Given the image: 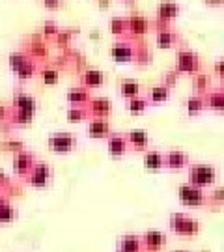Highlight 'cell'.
<instances>
[{
    "label": "cell",
    "instance_id": "6da1fadb",
    "mask_svg": "<svg viewBox=\"0 0 224 252\" xmlns=\"http://www.w3.org/2000/svg\"><path fill=\"white\" fill-rule=\"evenodd\" d=\"M168 226L174 234L181 235V237H194L200 232V222L185 213H172Z\"/></svg>",
    "mask_w": 224,
    "mask_h": 252
},
{
    "label": "cell",
    "instance_id": "7a4b0ae2",
    "mask_svg": "<svg viewBox=\"0 0 224 252\" xmlns=\"http://www.w3.org/2000/svg\"><path fill=\"white\" fill-rule=\"evenodd\" d=\"M189 180L196 187H206L211 185L217 180V170L211 164H194L189 170Z\"/></svg>",
    "mask_w": 224,
    "mask_h": 252
},
{
    "label": "cell",
    "instance_id": "3957f363",
    "mask_svg": "<svg viewBox=\"0 0 224 252\" xmlns=\"http://www.w3.org/2000/svg\"><path fill=\"white\" fill-rule=\"evenodd\" d=\"M178 196L185 206H204L206 204V194L202 192V187H196L192 183L179 185Z\"/></svg>",
    "mask_w": 224,
    "mask_h": 252
},
{
    "label": "cell",
    "instance_id": "277c9868",
    "mask_svg": "<svg viewBox=\"0 0 224 252\" xmlns=\"http://www.w3.org/2000/svg\"><path fill=\"white\" fill-rule=\"evenodd\" d=\"M53 172H51V166L47 162H37L34 164V168L27 174V181L32 185V187H45L49 185V180H51Z\"/></svg>",
    "mask_w": 224,
    "mask_h": 252
},
{
    "label": "cell",
    "instance_id": "5b68a950",
    "mask_svg": "<svg viewBox=\"0 0 224 252\" xmlns=\"http://www.w3.org/2000/svg\"><path fill=\"white\" fill-rule=\"evenodd\" d=\"M47 144H49V148H51L53 152L67 153L77 146V138H75L71 133H54V135L49 136Z\"/></svg>",
    "mask_w": 224,
    "mask_h": 252
},
{
    "label": "cell",
    "instance_id": "8992f818",
    "mask_svg": "<svg viewBox=\"0 0 224 252\" xmlns=\"http://www.w3.org/2000/svg\"><path fill=\"white\" fill-rule=\"evenodd\" d=\"M142 249L148 252H159L166 245V234H162L161 230H146L142 235Z\"/></svg>",
    "mask_w": 224,
    "mask_h": 252
},
{
    "label": "cell",
    "instance_id": "52a82bcc",
    "mask_svg": "<svg viewBox=\"0 0 224 252\" xmlns=\"http://www.w3.org/2000/svg\"><path fill=\"white\" fill-rule=\"evenodd\" d=\"M36 164V155L32 152H27V150H19L15 152V157H13V170L17 176H27L28 172L34 168Z\"/></svg>",
    "mask_w": 224,
    "mask_h": 252
},
{
    "label": "cell",
    "instance_id": "ba28073f",
    "mask_svg": "<svg viewBox=\"0 0 224 252\" xmlns=\"http://www.w3.org/2000/svg\"><path fill=\"white\" fill-rule=\"evenodd\" d=\"M142 239L136 234H124L116 239V252H142Z\"/></svg>",
    "mask_w": 224,
    "mask_h": 252
},
{
    "label": "cell",
    "instance_id": "9c48e42d",
    "mask_svg": "<svg viewBox=\"0 0 224 252\" xmlns=\"http://www.w3.org/2000/svg\"><path fill=\"white\" fill-rule=\"evenodd\" d=\"M189 162V155L181 150H172L164 155V164L172 168V170H178V168H183Z\"/></svg>",
    "mask_w": 224,
    "mask_h": 252
},
{
    "label": "cell",
    "instance_id": "30bf717a",
    "mask_svg": "<svg viewBox=\"0 0 224 252\" xmlns=\"http://www.w3.org/2000/svg\"><path fill=\"white\" fill-rule=\"evenodd\" d=\"M86 129H88V135L94 136V138H103V136L110 135V126H108V122L107 120H101V118L92 120Z\"/></svg>",
    "mask_w": 224,
    "mask_h": 252
},
{
    "label": "cell",
    "instance_id": "8fae6325",
    "mask_svg": "<svg viewBox=\"0 0 224 252\" xmlns=\"http://www.w3.org/2000/svg\"><path fill=\"white\" fill-rule=\"evenodd\" d=\"M17 219V211L6 196H0V224H9Z\"/></svg>",
    "mask_w": 224,
    "mask_h": 252
},
{
    "label": "cell",
    "instance_id": "7c38bea8",
    "mask_svg": "<svg viewBox=\"0 0 224 252\" xmlns=\"http://www.w3.org/2000/svg\"><path fill=\"white\" fill-rule=\"evenodd\" d=\"M13 108L34 112V110H36V99H34L30 94H25V92H17V94L13 95Z\"/></svg>",
    "mask_w": 224,
    "mask_h": 252
},
{
    "label": "cell",
    "instance_id": "4fadbf2b",
    "mask_svg": "<svg viewBox=\"0 0 224 252\" xmlns=\"http://www.w3.org/2000/svg\"><path fill=\"white\" fill-rule=\"evenodd\" d=\"M144 164L146 168L150 170H159L164 166V155L161 152H155V150H150V152L144 153Z\"/></svg>",
    "mask_w": 224,
    "mask_h": 252
},
{
    "label": "cell",
    "instance_id": "5bb4252c",
    "mask_svg": "<svg viewBox=\"0 0 224 252\" xmlns=\"http://www.w3.org/2000/svg\"><path fill=\"white\" fill-rule=\"evenodd\" d=\"M90 112L94 116L103 118L105 114L110 112V101L107 97H94V99H90Z\"/></svg>",
    "mask_w": 224,
    "mask_h": 252
},
{
    "label": "cell",
    "instance_id": "9a60e30c",
    "mask_svg": "<svg viewBox=\"0 0 224 252\" xmlns=\"http://www.w3.org/2000/svg\"><path fill=\"white\" fill-rule=\"evenodd\" d=\"M127 150V138H124L122 135H108V152L110 155H124Z\"/></svg>",
    "mask_w": 224,
    "mask_h": 252
},
{
    "label": "cell",
    "instance_id": "2e32d148",
    "mask_svg": "<svg viewBox=\"0 0 224 252\" xmlns=\"http://www.w3.org/2000/svg\"><path fill=\"white\" fill-rule=\"evenodd\" d=\"M196 67V58L192 53H179L178 54V69L181 71H192Z\"/></svg>",
    "mask_w": 224,
    "mask_h": 252
},
{
    "label": "cell",
    "instance_id": "e0dca14e",
    "mask_svg": "<svg viewBox=\"0 0 224 252\" xmlns=\"http://www.w3.org/2000/svg\"><path fill=\"white\" fill-rule=\"evenodd\" d=\"M67 101H69L71 105L82 107V103H88L90 101V95L84 88H71V90L67 92Z\"/></svg>",
    "mask_w": 224,
    "mask_h": 252
},
{
    "label": "cell",
    "instance_id": "ac0fdd59",
    "mask_svg": "<svg viewBox=\"0 0 224 252\" xmlns=\"http://www.w3.org/2000/svg\"><path fill=\"white\" fill-rule=\"evenodd\" d=\"M127 140H129L133 146H136V148H144V146H148V142H150L148 133L142 131V129H134V131H131V133L127 135Z\"/></svg>",
    "mask_w": 224,
    "mask_h": 252
},
{
    "label": "cell",
    "instance_id": "d6986e66",
    "mask_svg": "<svg viewBox=\"0 0 224 252\" xmlns=\"http://www.w3.org/2000/svg\"><path fill=\"white\" fill-rule=\"evenodd\" d=\"M206 105H209L213 110H224V90L209 92V94H207Z\"/></svg>",
    "mask_w": 224,
    "mask_h": 252
},
{
    "label": "cell",
    "instance_id": "ffe728a7",
    "mask_svg": "<svg viewBox=\"0 0 224 252\" xmlns=\"http://www.w3.org/2000/svg\"><path fill=\"white\" fill-rule=\"evenodd\" d=\"M82 82H84L86 86H101V84H103V73L97 71V69H90V71L84 73Z\"/></svg>",
    "mask_w": 224,
    "mask_h": 252
},
{
    "label": "cell",
    "instance_id": "44dd1931",
    "mask_svg": "<svg viewBox=\"0 0 224 252\" xmlns=\"http://www.w3.org/2000/svg\"><path fill=\"white\" fill-rule=\"evenodd\" d=\"M32 116H34V112L15 108V110H13V116H11V122L17 124V126H25V124H30V122H32Z\"/></svg>",
    "mask_w": 224,
    "mask_h": 252
},
{
    "label": "cell",
    "instance_id": "7402d4cb",
    "mask_svg": "<svg viewBox=\"0 0 224 252\" xmlns=\"http://www.w3.org/2000/svg\"><path fill=\"white\" fill-rule=\"evenodd\" d=\"M120 90L122 94L126 95V97H134V95H138V82L136 81H124L120 84Z\"/></svg>",
    "mask_w": 224,
    "mask_h": 252
},
{
    "label": "cell",
    "instance_id": "603a6c76",
    "mask_svg": "<svg viewBox=\"0 0 224 252\" xmlns=\"http://www.w3.org/2000/svg\"><path fill=\"white\" fill-rule=\"evenodd\" d=\"M86 108H82V107H79V105H73L69 110H67V120L69 122H82L84 118H86Z\"/></svg>",
    "mask_w": 224,
    "mask_h": 252
},
{
    "label": "cell",
    "instance_id": "cb8c5ba5",
    "mask_svg": "<svg viewBox=\"0 0 224 252\" xmlns=\"http://www.w3.org/2000/svg\"><path fill=\"white\" fill-rule=\"evenodd\" d=\"M204 105H206V101L202 99V97H198V95H192V97H189V99H187L189 114H196V112H200V110L204 108Z\"/></svg>",
    "mask_w": 224,
    "mask_h": 252
},
{
    "label": "cell",
    "instance_id": "d4e9b609",
    "mask_svg": "<svg viewBox=\"0 0 224 252\" xmlns=\"http://www.w3.org/2000/svg\"><path fill=\"white\" fill-rule=\"evenodd\" d=\"M168 95H170V92H168L166 86H155V88H152V92H150V99H152L153 103L164 101Z\"/></svg>",
    "mask_w": 224,
    "mask_h": 252
},
{
    "label": "cell",
    "instance_id": "484cf974",
    "mask_svg": "<svg viewBox=\"0 0 224 252\" xmlns=\"http://www.w3.org/2000/svg\"><path fill=\"white\" fill-rule=\"evenodd\" d=\"M146 107H148V99L138 97V95L131 97V99H129V105H127V108H129L131 112H142Z\"/></svg>",
    "mask_w": 224,
    "mask_h": 252
},
{
    "label": "cell",
    "instance_id": "4316f807",
    "mask_svg": "<svg viewBox=\"0 0 224 252\" xmlns=\"http://www.w3.org/2000/svg\"><path fill=\"white\" fill-rule=\"evenodd\" d=\"M176 11H178V4L176 2L164 0V2H161V6H159V13H161L162 17H172Z\"/></svg>",
    "mask_w": 224,
    "mask_h": 252
},
{
    "label": "cell",
    "instance_id": "83f0119b",
    "mask_svg": "<svg viewBox=\"0 0 224 252\" xmlns=\"http://www.w3.org/2000/svg\"><path fill=\"white\" fill-rule=\"evenodd\" d=\"M34 69H36V67H34V63L27 60V62L23 63V65L17 69L19 79H21V81H25V79H28V77H32V75H34Z\"/></svg>",
    "mask_w": 224,
    "mask_h": 252
},
{
    "label": "cell",
    "instance_id": "f1b7e54d",
    "mask_svg": "<svg viewBox=\"0 0 224 252\" xmlns=\"http://www.w3.org/2000/svg\"><path fill=\"white\" fill-rule=\"evenodd\" d=\"M112 54L118 60H127V58H131V49H127L124 45H114L112 47Z\"/></svg>",
    "mask_w": 224,
    "mask_h": 252
},
{
    "label": "cell",
    "instance_id": "f546056e",
    "mask_svg": "<svg viewBox=\"0 0 224 252\" xmlns=\"http://www.w3.org/2000/svg\"><path fill=\"white\" fill-rule=\"evenodd\" d=\"M41 79L47 84H54V82L58 81V71L56 69H43L41 71Z\"/></svg>",
    "mask_w": 224,
    "mask_h": 252
},
{
    "label": "cell",
    "instance_id": "4dcf8cb0",
    "mask_svg": "<svg viewBox=\"0 0 224 252\" xmlns=\"http://www.w3.org/2000/svg\"><path fill=\"white\" fill-rule=\"evenodd\" d=\"M25 62H27V58H25V54L17 53V54H11V56H9V65H11V67H13L15 71H17L19 67H21V65H23V63H25Z\"/></svg>",
    "mask_w": 224,
    "mask_h": 252
},
{
    "label": "cell",
    "instance_id": "1f68e13d",
    "mask_svg": "<svg viewBox=\"0 0 224 252\" xmlns=\"http://www.w3.org/2000/svg\"><path fill=\"white\" fill-rule=\"evenodd\" d=\"M211 202H215V204H221V202H224V187H221V189H217L211 196Z\"/></svg>",
    "mask_w": 224,
    "mask_h": 252
},
{
    "label": "cell",
    "instance_id": "d6a6232c",
    "mask_svg": "<svg viewBox=\"0 0 224 252\" xmlns=\"http://www.w3.org/2000/svg\"><path fill=\"white\" fill-rule=\"evenodd\" d=\"M131 25H133V28L136 30V32H144V28H146V21L140 17H134L133 21H131Z\"/></svg>",
    "mask_w": 224,
    "mask_h": 252
},
{
    "label": "cell",
    "instance_id": "836d02e7",
    "mask_svg": "<svg viewBox=\"0 0 224 252\" xmlns=\"http://www.w3.org/2000/svg\"><path fill=\"white\" fill-rule=\"evenodd\" d=\"M157 39H159V43H161V45H168V43L172 41V34L170 32H166V30H164V32H159Z\"/></svg>",
    "mask_w": 224,
    "mask_h": 252
},
{
    "label": "cell",
    "instance_id": "e575fe53",
    "mask_svg": "<svg viewBox=\"0 0 224 252\" xmlns=\"http://www.w3.org/2000/svg\"><path fill=\"white\" fill-rule=\"evenodd\" d=\"M4 148H6V150H11V152H19V150H23V144H21V142H15V140H8V142H4Z\"/></svg>",
    "mask_w": 224,
    "mask_h": 252
},
{
    "label": "cell",
    "instance_id": "d590c367",
    "mask_svg": "<svg viewBox=\"0 0 224 252\" xmlns=\"http://www.w3.org/2000/svg\"><path fill=\"white\" fill-rule=\"evenodd\" d=\"M6 187H8V178H6V176L0 172V192L6 189Z\"/></svg>",
    "mask_w": 224,
    "mask_h": 252
},
{
    "label": "cell",
    "instance_id": "8d00e7d4",
    "mask_svg": "<svg viewBox=\"0 0 224 252\" xmlns=\"http://www.w3.org/2000/svg\"><path fill=\"white\" fill-rule=\"evenodd\" d=\"M6 116H8V108L4 107V105H0V120H4Z\"/></svg>",
    "mask_w": 224,
    "mask_h": 252
},
{
    "label": "cell",
    "instance_id": "74e56055",
    "mask_svg": "<svg viewBox=\"0 0 224 252\" xmlns=\"http://www.w3.org/2000/svg\"><path fill=\"white\" fill-rule=\"evenodd\" d=\"M215 69H217L219 73H221V75H224V62H217Z\"/></svg>",
    "mask_w": 224,
    "mask_h": 252
},
{
    "label": "cell",
    "instance_id": "f35d334b",
    "mask_svg": "<svg viewBox=\"0 0 224 252\" xmlns=\"http://www.w3.org/2000/svg\"><path fill=\"white\" fill-rule=\"evenodd\" d=\"M45 2H47L49 6H56V4H58V0H45Z\"/></svg>",
    "mask_w": 224,
    "mask_h": 252
},
{
    "label": "cell",
    "instance_id": "ab89813d",
    "mask_svg": "<svg viewBox=\"0 0 224 252\" xmlns=\"http://www.w3.org/2000/svg\"><path fill=\"white\" fill-rule=\"evenodd\" d=\"M174 252H191V251H174Z\"/></svg>",
    "mask_w": 224,
    "mask_h": 252
},
{
    "label": "cell",
    "instance_id": "60d3db41",
    "mask_svg": "<svg viewBox=\"0 0 224 252\" xmlns=\"http://www.w3.org/2000/svg\"><path fill=\"white\" fill-rule=\"evenodd\" d=\"M223 88H224V75H223Z\"/></svg>",
    "mask_w": 224,
    "mask_h": 252
}]
</instances>
